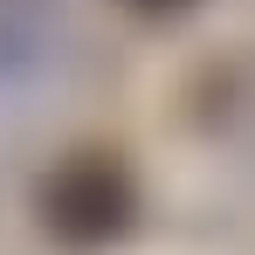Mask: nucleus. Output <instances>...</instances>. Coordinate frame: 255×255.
I'll return each instance as SVG.
<instances>
[{"label": "nucleus", "mask_w": 255, "mask_h": 255, "mask_svg": "<svg viewBox=\"0 0 255 255\" xmlns=\"http://www.w3.org/2000/svg\"><path fill=\"white\" fill-rule=\"evenodd\" d=\"M35 214L69 249H111L138 221V179H131V166L118 152H69L62 166H48Z\"/></svg>", "instance_id": "f257e3e1"}, {"label": "nucleus", "mask_w": 255, "mask_h": 255, "mask_svg": "<svg viewBox=\"0 0 255 255\" xmlns=\"http://www.w3.org/2000/svg\"><path fill=\"white\" fill-rule=\"evenodd\" d=\"M131 14H145V21H172V14H186L193 0H125Z\"/></svg>", "instance_id": "f03ea898"}]
</instances>
